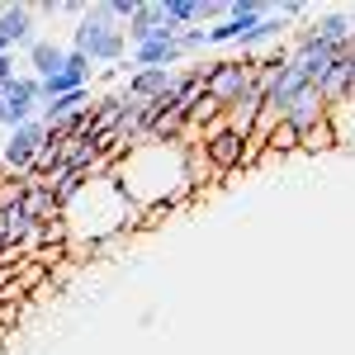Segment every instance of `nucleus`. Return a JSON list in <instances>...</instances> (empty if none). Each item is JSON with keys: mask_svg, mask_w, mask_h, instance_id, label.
I'll list each match as a JSON object with an SVG mask.
<instances>
[{"mask_svg": "<svg viewBox=\"0 0 355 355\" xmlns=\"http://www.w3.org/2000/svg\"><path fill=\"white\" fill-rule=\"evenodd\" d=\"M119 185L128 190L137 209L157 204H190V142H142L114 166Z\"/></svg>", "mask_w": 355, "mask_h": 355, "instance_id": "nucleus-1", "label": "nucleus"}, {"mask_svg": "<svg viewBox=\"0 0 355 355\" xmlns=\"http://www.w3.org/2000/svg\"><path fill=\"white\" fill-rule=\"evenodd\" d=\"M71 48L85 53L90 62H100V67H123L128 33H123V24H114L110 15H105V5H90V15L71 28Z\"/></svg>", "mask_w": 355, "mask_h": 355, "instance_id": "nucleus-2", "label": "nucleus"}, {"mask_svg": "<svg viewBox=\"0 0 355 355\" xmlns=\"http://www.w3.org/2000/svg\"><path fill=\"white\" fill-rule=\"evenodd\" d=\"M246 90H256L251 62H246V57H218V62H214V76H209V100L223 105V114H227Z\"/></svg>", "mask_w": 355, "mask_h": 355, "instance_id": "nucleus-3", "label": "nucleus"}, {"mask_svg": "<svg viewBox=\"0 0 355 355\" xmlns=\"http://www.w3.org/2000/svg\"><path fill=\"white\" fill-rule=\"evenodd\" d=\"M43 142H48V123H43V119H33L24 128H10L5 147H0L5 171H10V175H28L33 162H38V152H43Z\"/></svg>", "mask_w": 355, "mask_h": 355, "instance_id": "nucleus-4", "label": "nucleus"}, {"mask_svg": "<svg viewBox=\"0 0 355 355\" xmlns=\"http://www.w3.org/2000/svg\"><path fill=\"white\" fill-rule=\"evenodd\" d=\"M242 147H246V137H237L223 119L214 128H204V152H209V162H214L218 175H237L242 171Z\"/></svg>", "mask_w": 355, "mask_h": 355, "instance_id": "nucleus-5", "label": "nucleus"}, {"mask_svg": "<svg viewBox=\"0 0 355 355\" xmlns=\"http://www.w3.org/2000/svg\"><path fill=\"white\" fill-rule=\"evenodd\" d=\"M180 62H185L180 38H152V43L133 48V67L137 71H175Z\"/></svg>", "mask_w": 355, "mask_h": 355, "instance_id": "nucleus-6", "label": "nucleus"}, {"mask_svg": "<svg viewBox=\"0 0 355 355\" xmlns=\"http://www.w3.org/2000/svg\"><path fill=\"white\" fill-rule=\"evenodd\" d=\"M0 43L15 53V48H33L38 43V33H33V10L28 5H5L0 10Z\"/></svg>", "mask_w": 355, "mask_h": 355, "instance_id": "nucleus-7", "label": "nucleus"}, {"mask_svg": "<svg viewBox=\"0 0 355 355\" xmlns=\"http://www.w3.org/2000/svg\"><path fill=\"white\" fill-rule=\"evenodd\" d=\"M175 81H180V71H128V95L133 100H166L171 105V95H175Z\"/></svg>", "mask_w": 355, "mask_h": 355, "instance_id": "nucleus-8", "label": "nucleus"}, {"mask_svg": "<svg viewBox=\"0 0 355 355\" xmlns=\"http://www.w3.org/2000/svg\"><path fill=\"white\" fill-rule=\"evenodd\" d=\"M162 24H166V5L162 0H142L137 5V15L128 19V48H142V43H152L157 33H162Z\"/></svg>", "mask_w": 355, "mask_h": 355, "instance_id": "nucleus-9", "label": "nucleus"}, {"mask_svg": "<svg viewBox=\"0 0 355 355\" xmlns=\"http://www.w3.org/2000/svg\"><path fill=\"white\" fill-rule=\"evenodd\" d=\"M261 110H266V90H261V81H256V90H246L242 100L223 114V123H227L237 137H251V133H256V119H261Z\"/></svg>", "mask_w": 355, "mask_h": 355, "instance_id": "nucleus-10", "label": "nucleus"}, {"mask_svg": "<svg viewBox=\"0 0 355 355\" xmlns=\"http://www.w3.org/2000/svg\"><path fill=\"white\" fill-rule=\"evenodd\" d=\"M322 119H331V110L322 105V95H318L313 85H308V90H303L299 100H294V105L284 110V123H289V128H299V137L308 133V128H318Z\"/></svg>", "mask_w": 355, "mask_h": 355, "instance_id": "nucleus-11", "label": "nucleus"}, {"mask_svg": "<svg viewBox=\"0 0 355 355\" xmlns=\"http://www.w3.org/2000/svg\"><path fill=\"white\" fill-rule=\"evenodd\" d=\"M313 33H318V43H327V48H341V43H351V10H327V15H318L313 19Z\"/></svg>", "mask_w": 355, "mask_h": 355, "instance_id": "nucleus-12", "label": "nucleus"}, {"mask_svg": "<svg viewBox=\"0 0 355 355\" xmlns=\"http://www.w3.org/2000/svg\"><path fill=\"white\" fill-rule=\"evenodd\" d=\"M67 53H71V48H62V43H53V38H38V43L28 48V67H33V76H38V81L57 76L62 62H67Z\"/></svg>", "mask_w": 355, "mask_h": 355, "instance_id": "nucleus-13", "label": "nucleus"}, {"mask_svg": "<svg viewBox=\"0 0 355 355\" xmlns=\"http://www.w3.org/2000/svg\"><path fill=\"white\" fill-rule=\"evenodd\" d=\"M24 209H28V218L38 223V227H43V223H57V218H62V199H57L48 185H38V190H24Z\"/></svg>", "mask_w": 355, "mask_h": 355, "instance_id": "nucleus-14", "label": "nucleus"}, {"mask_svg": "<svg viewBox=\"0 0 355 355\" xmlns=\"http://www.w3.org/2000/svg\"><path fill=\"white\" fill-rule=\"evenodd\" d=\"M279 33H284V19H279V15H266V19H261V24L251 28V33H242V43H237V48H242V53H251L256 57V48H266V43H275V38H279Z\"/></svg>", "mask_w": 355, "mask_h": 355, "instance_id": "nucleus-15", "label": "nucleus"}, {"mask_svg": "<svg viewBox=\"0 0 355 355\" xmlns=\"http://www.w3.org/2000/svg\"><path fill=\"white\" fill-rule=\"evenodd\" d=\"M331 147H341V137H336V123H331V119H322L318 128H308V133L299 137V152H313V157H318V152H331Z\"/></svg>", "mask_w": 355, "mask_h": 355, "instance_id": "nucleus-16", "label": "nucleus"}, {"mask_svg": "<svg viewBox=\"0 0 355 355\" xmlns=\"http://www.w3.org/2000/svg\"><path fill=\"white\" fill-rule=\"evenodd\" d=\"M15 279L33 294V289H43V284H48V266H43V261H33V256H24V261L15 266Z\"/></svg>", "mask_w": 355, "mask_h": 355, "instance_id": "nucleus-17", "label": "nucleus"}, {"mask_svg": "<svg viewBox=\"0 0 355 355\" xmlns=\"http://www.w3.org/2000/svg\"><path fill=\"white\" fill-rule=\"evenodd\" d=\"M266 147H270L279 162H284V157H294V152H299V128H289V123H275V133H270V142H266Z\"/></svg>", "mask_w": 355, "mask_h": 355, "instance_id": "nucleus-18", "label": "nucleus"}, {"mask_svg": "<svg viewBox=\"0 0 355 355\" xmlns=\"http://www.w3.org/2000/svg\"><path fill=\"white\" fill-rule=\"evenodd\" d=\"M76 270H81V261H76V256H67V261H57L53 270H48V279H53L57 289H67V284L76 279Z\"/></svg>", "mask_w": 355, "mask_h": 355, "instance_id": "nucleus-19", "label": "nucleus"}, {"mask_svg": "<svg viewBox=\"0 0 355 355\" xmlns=\"http://www.w3.org/2000/svg\"><path fill=\"white\" fill-rule=\"evenodd\" d=\"M180 48H185V57L214 48V43H209V28H185V33H180Z\"/></svg>", "mask_w": 355, "mask_h": 355, "instance_id": "nucleus-20", "label": "nucleus"}, {"mask_svg": "<svg viewBox=\"0 0 355 355\" xmlns=\"http://www.w3.org/2000/svg\"><path fill=\"white\" fill-rule=\"evenodd\" d=\"M275 15H279V19L289 24V19H303V15H308V5H303V0H284V5H279Z\"/></svg>", "mask_w": 355, "mask_h": 355, "instance_id": "nucleus-21", "label": "nucleus"}, {"mask_svg": "<svg viewBox=\"0 0 355 355\" xmlns=\"http://www.w3.org/2000/svg\"><path fill=\"white\" fill-rule=\"evenodd\" d=\"M351 100H355V67H351Z\"/></svg>", "mask_w": 355, "mask_h": 355, "instance_id": "nucleus-22", "label": "nucleus"}, {"mask_svg": "<svg viewBox=\"0 0 355 355\" xmlns=\"http://www.w3.org/2000/svg\"><path fill=\"white\" fill-rule=\"evenodd\" d=\"M351 33H355V10H351Z\"/></svg>", "mask_w": 355, "mask_h": 355, "instance_id": "nucleus-23", "label": "nucleus"}]
</instances>
